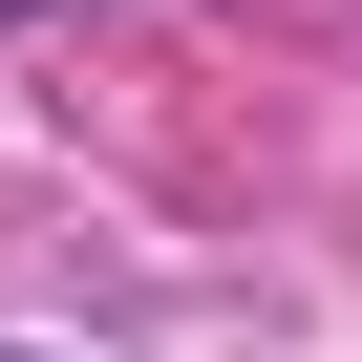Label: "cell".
Wrapping results in <instances>:
<instances>
[{
  "label": "cell",
  "instance_id": "6da1fadb",
  "mask_svg": "<svg viewBox=\"0 0 362 362\" xmlns=\"http://www.w3.org/2000/svg\"><path fill=\"white\" fill-rule=\"evenodd\" d=\"M0 22H22V0H0Z\"/></svg>",
  "mask_w": 362,
  "mask_h": 362
}]
</instances>
